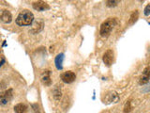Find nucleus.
<instances>
[{
    "label": "nucleus",
    "instance_id": "f257e3e1",
    "mask_svg": "<svg viewBox=\"0 0 150 113\" xmlns=\"http://www.w3.org/2000/svg\"><path fill=\"white\" fill-rule=\"evenodd\" d=\"M34 22V15L33 13L27 9H23V11L19 13V15L16 19V24L18 26H30Z\"/></svg>",
    "mask_w": 150,
    "mask_h": 113
},
{
    "label": "nucleus",
    "instance_id": "f03ea898",
    "mask_svg": "<svg viewBox=\"0 0 150 113\" xmlns=\"http://www.w3.org/2000/svg\"><path fill=\"white\" fill-rule=\"evenodd\" d=\"M117 25V19L116 18H108L106 21H104L100 26V35L102 37H106L110 34L112 29Z\"/></svg>",
    "mask_w": 150,
    "mask_h": 113
},
{
    "label": "nucleus",
    "instance_id": "7ed1b4c3",
    "mask_svg": "<svg viewBox=\"0 0 150 113\" xmlns=\"http://www.w3.org/2000/svg\"><path fill=\"white\" fill-rule=\"evenodd\" d=\"M12 92L13 91L11 89H8V91H5L3 92H0V105L5 106L12 99Z\"/></svg>",
    "mask_w": 150,
    "mask_h": 113
},
{
    "label": "nucleus",
    "instance_id": "20e7f679",
    "mask_svg": "<svg viewBox=\"0 0 150 113\" xmlns=\"http://www.w3.org/2000/svg\"><path fill=\"white\" fill-rule=\"evenodd\" d=\"M61 79L62 81L65 83H72L75 79H76V74H75L71 71H68V72H65L61 74Z\"/></svg>",
    "mask_w": 150,
    "mask_h": 113
},
{
    "label": "nucleus",
    "instance_id": "39448f33",
    "mask_svg": "<svg viewBox=\"0 0 150 113\" xmlns=\"http://www.w3.org/2000/svg\"><path fill=\"white\" fill-rule=\"evenodd\" d=\"M102 59L106 66H108V67L111 66L112 61H114V52H112V50H111V49L107 50L104 53V55H103Z\"/></svg>",
    "mask_w": 150,
    "mask_h": 113
},
{
    "label": "nucleus",
    "instance_id": "423d86ee",
    "mask_svg": "<svg viewBox=\"0 0 150 113\" xmlns=\"http://www.w3.org/2000/svg\"><path fill=\"white\" fill-rule=\"evenodd\" d=\"M150 79V66H147L146 68L144 70L143 74L141 75L139 78V84L140 85H144L146 84Z\"/></svg>",
    "mask_w": 150,
    "mask_h": 113
},
{
    "label": "nucleus",
    "instance_id": "0eeeda50",
    "mask_svg": "<svg viewBox=\"0 0 150 113\" xmlns=\"http://www.w3.org/2000/svg\"><path fill=\"white\" fill-rule=\"evenodd\" d=\"M33 8H34L36 11H43L45 9H48L50 7L49 5L46 2L43 1H38V2H34L33 3Z\"/></svg>",
    "mask_w": 150,
    "mask_h": 113
},
{
    "label": "nucleus",
    "instance_id": "6e6552de",
    "mask_svg": "<svg viewBox=\"0 0 150 113\" xmlns=\"http://www.w3.org/2000/svg\"><path fill=\"white\" fill-rule=\"evenodd\" d=\"M0 20L5 24H9L12 21V16L11 13L8 11H3L0 14Z\"/></svg>",
    "mask_w": 150,
    "mask_h": 113
},
{
    "label": "nucleus",
    "instance_id": "1a4fd4ad",
    "mask_svg": "<svg viewBox=\"0 0 150 113\" xmlns=\"http://www.w3.org/2000/svg\"><path fill=\"white\" fill-rule=\"evenodd\" d=\"M118 99H119L118 94H117L115 92H111L109 93H107L105 102L107 104H109V103H116L117 101H118Z\"/></svg>",
    "mask_w": 150,
    "mask_h": 113
},
{
    "label": "nucleus",
    "instance_id": "9d476101",
    "mask_svg": "<svg viewBox=\"0 0 150 113\" xmlns=\"http://www.w3.org/2000/svg\"><path fill=\"white\" fill-rule=\"evenodd\" d=\"M42 28H43V22L42 21H36V22H34V24H33L30 31L32 33H35L36 34V33L40 32Z\"/></svg>",
    "mask_w": 150,
    "mask_h": 113
},
{
    "label": "nucleus",
    "instance_id": "9b49d317",
    "mask_svg": "<svg viewBox=\"0 0 150 113\" xmlns=\"http://www.w3.org/2000/svg\"><path fill=\"white\" fill-rule=\"evenodd\" d=\"M50 74H51L50 71H44L43 74H42V75H41V81H42V83L47 85V86L51 85V77H50Z\"/></svg>",
    "mask_w": 150,
    "mask_h": 113
},
{
    "label": "nucleus",
    "instance_id": "f8f14e48",
    "mask_svg": "<svg viewBox=\"0 0 150 113\" xmlns=\"http://www.w3.org/2000/svg\"><path fill=\"white\" fill-rule=\"evenodd\" d=\"M63 60H64V55L63 54H59L57 55V56L55 58V60H54V63H55V66L56 68H57L58 70H62L63 68Z\"/></svg>",
    "mask_w": 150,
    "mask_h": 113
},
{
    "label": "nucleus",
    "instance_id": "ddd939ff",
    "mask_svg": "<svg viewBox=\"0 0 150 113\" xmlns=\"http://www.w3.org/2000/svg\"><path fill=\"white\" fill-rule=\"evenodd\" d=\"M15 113H27V107L25 104H18L14 107Z\"/></svg>",
    "mask_w": 150,
    "mask_h": 113
},
{
    "label": "nucleus",
    "instance_id": "4468645a",
    "mask_svg": "<svg viewBox=\"0 0 150 113\" xmlns=\"http://www.w3.org/2000/svg\"><path fill=\"white\" fill-rule=\"evenodd\" d=\"M138 16H139V12H138V11H133L132 13H131L130 18H129V25H132V24H134L136 21H137Z\"/></svg>",
    "mask_w": 150,
    "mask_h": 113
},
{
    "label": "nucleus",
    "instance_id": "2eb2a0df",
    "mask_svg": "<svg viewBox=\"0 0 150 113\" xmlns=\"http://www.w3.org/2000/svg\"><path fill=\"white\" fill-rule=\"evenodd\" d=\"M119 3V1H112V0H109V1H106V5L108 7H115V6H116L117 4Z\"/></svg>",
    "mask_w": 150,
    "mask_h": 113
},
{
    "label": "nucleus",
    "instance_id": "dca6fc26",
    "mask_svg": "<svg viewBox=\"0 0 150 113\" xmlns=\"http://www.w3.org/2000/svg\"><path fill=\"white\" fill-rule=\"evenodd\" d=\"M130 111V102L128 101L126 103L125 107H124V113H129Z\"/></svg>",
    "mask_w": 150,
    "mask_h": 113
},
{
    "label": "nucleus",
    "instance_id": "f3484780",
    "mask_svg": "<svg viewBox=\"0 0 150 113\" xmlns=\"http://www.w3.org/2000/svg\"><path fill=\"white\" fill-rule=\"evenodd\" d=\"M144 15H150V5H147L146 7L144 8Z\"/></svg>",
    "mask_w": 150,
    "mask_h": 113
}]
</instances>
